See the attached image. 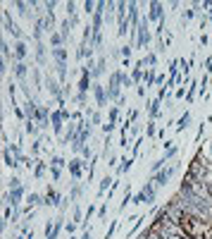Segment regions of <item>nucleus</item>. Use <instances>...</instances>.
Returning a JSON list of instances; mask_svg holds the SVG:
<instances>
[{"label": "nucleus", "mask_w": 212, "mask_h": 239, "mask_svg": "<svg viewBox=\"0 0 212 239\" xmlns=\"http://www.w3.org/2000/svg\"><path fill=\"white\" fill-rule=\"evenodd\" d=\"M43 172H46V165L38 163V165H36V177H43Z\"/></svg>", "instance_id": "24"}, {"label": "nucleus", "mask_w": 212, "mask_h": 239, "mask_svg": "<svg viewBox=\"0 0 212 239\" xmlns=\"http://www.w3.org/2000/svg\"><path fill=\"white\" fill-rule=\"evenodd\" d=\"M133 203H148V196H146V191H141L138 196L133 198Z\"/></svg>", "instance_id": "20"}, {"label": "nucleus", "mask_w": 212, "mask_h": 239, "mask_svg": "<svg viewBox=\"0 0 212 239\" xmlns=\"http://www.w3.org/2000/svg\"><path fill=\"white\" fill-rule=\"evenodd\" d=\"M60 201H62V198H60V194H57V191H55V189H48L46 201H43V203H48V206H57Z\"/></svg>", "instance_id": "4"}, {"label": "nucleus", "mask_w": 212, "mask_h": 239, "mask_svg": "<svg viewBox=\"0 0 212 239\" xmlns=\"http://www.w3.org/2000/svg\"><path fill=\"white\" fill-rule=\"evenodd\" d=\"M14 74L19 77V79H24V77H26V65H22V62H19V65L14 67Z\"/></svg>", "instance_id": "13"}, {"label": "nucleus", "mask_w": 212, "mask_h": 239, "mask_svg": "<svg viewBox=\"0 0 212 239\" xmlns=\"http://www.w3.org/2000/svg\"><path fill=\"white\" fill-rule=\"evenodd\" d=\"M67 12L74 17V12H76V5H74V2H67Z\"/></svg>", "instance_id": "28"}, {"label": "nucleus", "mask_w": 212, "mask_h": 239, "mask_svg": "<svg viewBox=\"0 0 212 239\" xmlns=\"http://www.w3.org/2000/svg\"><path fill=\"white\" fill-rule=\"evenodd\" d=\"M114 230H117V222H112V227H110V232L105 234V239H110V237H112V234H114Z\"/></svg>", "instance_id": "30"}, {"label": "nucleus", "mask_w": 212, "mask_h": 239, "mask_svg": "<svg viewBox=\"0 0 212 239\" xmlns=\"http://www.w3.org/2000/svg\"><path fill=\"white\" fill-rule=\"evenodd\" d=\"M119 72H114L112 79H110V86H107V98H117L119 96Z\"/></svg>", "instance_id": "2"}, {"label": "nucleus", "mask_w": 212, "mask_h": 239, "mask_svg": "<svg viewBox=\"0 0 212 239\" xmlns=\"http://www.w3.org/2000/svg\"><path fill=\"white\" fill-rule=\"evenodd\" d=\"M60 230H62V222H60V220H57V222H55V227H53V232L48 234V239H55V237H57V234H60Z\"/></svg>", "instance_id": "17"}, {"label": "nucleus", "mask_w": 212, "mask_h": 239, "mask_svg": "<svg viewBox=\"0 0 212 239\" xmlns=\"http://www.w3.org/2000/svg\"><path fill=\"white\" fill-rule=\"evenodd\" d=\"M117 115H119V112H117V108H110V122H117Z\"/></svg>", "instance_id": "25"}, {"label": "nucleus", "mask_w": 212, "mask_h": 239, "mask_svg": "<svg viewBox=\"0 0 212 239\" xmlns=\"http://www.w3.org/2000/svg\"><path fill=\"white\" fill-rule=\"evenodd\" d=\"M195 86H198V84H193L191 89H188V93H186V98H188V101H193V96H195Z\"/></svg>", "instance_id": "27"}, {"label": "nucleus", "mask_w": 212, "mask_h": 239, "mask_svg": "<svg viewBox=\"0 0 212 239\" xmlns=\"http://www.w3.org/2000/svg\"><path fill=\"white\" fill-rule=\"evenodd\" d=\"M143 62H146V65H150V67H152V65H155V62H157V57H155V55H146V60H143Z\"/></svg>", "instance_id": "23"}, {"label": "nucleus", "mask_w": 212, "mask_h": 239, "mask_svg": "<svg viewBox=\"0 0 212 239\" xmlns=\"http://www.w3.org/2000/svg\"><path fill=\"white\" fill-rule=\"evenodd\" d=\"M69 239H74V237H69Z\"/></svg>", "instance_id": "35"}, {"label": "nucleus", "mask_w": 212, "mask_h": 239, "mask_svg": "<svg viewBox=\"0 0 212 239\" xmlns=\"http://www.w3.org/2000/svg\"><path fill=\"white\" fill-rule=\"evenodd\" d=\"M53 57L57 60V65H65V60H67V50H65V48H53Z\"/></svg>", "instance_id": "6"}, {"label": "nucleus", "mask_w": 212, "mask_h": 239, "mask_svg": "<svg viewBox=\"0 0 212 239\" xmlns=\"http://www.w3.org/2000/svg\"><path fill=\"white\" fill-rule=\"evenodd\" d=\"M174 172H176V165H167L165 170H160L157 175L152 177V182H155V184H157V187H165L167 182H169V177H172Z\"/></svg>", "instance_id": "1"}, {"label": "nucleus", "mask_w": 212, "mask_h": 239, "mask_svg": "<svg viewBox=\"0 0 212 239\" xmlns=\"http://www.w3.org/2000/svg\"><path fill=\"white\" fill-rule=\"evenodd\" d=\"M50 117H53V129L57 132V134H60V132H62V120H65V117H62L60 112H53Z\"/></svg>", "instance_id": "7"}, {"label": "nucleus", "mask_w": 212, "mask_h": 239, "mask_svg": "<svg viewBox=\"0 0 212 239\" xmlns=\"http://www.w3.org/2000/svg\"><path fill=\"white\" fill-rule=\"evenodd\" d=\"M62 165H65L62 158H53V167H62Z\"/></svg>", "instance_id": "29"}, {"label": "nucleus", "mask_w": 212, "mask_h": 239, "mask_svg": "<svg viewBox=\"0 0 212 239\" xmlns=\"http://www.w3.org/2000/svg\"><path fill=\"white\" fill-rule=\"evenodd\" d=\"M26 132L31 134V137H36V134H38V129H36V122H33V120H26Z\"/></svg>", "instance_id": "15"}, {"label": "nucleus", "mask_w": 212, "mask_h": 239, "mask_svg": "<svg viewBox=\"0 0 212 239\" xmlns=\"http://www.w3.org/2000/svg\"><path fill=\"white\" fill-rule=\"evenodd\" d=\"M81 170H84V163H81V160H72V163H69V172H72L74 179L81 177Z\"/></svg>", "instance_id": "5"}, {"label": "nucleus", "mask_w": 212, "mask_h": 239, "mask_svg": "<svg viewBox=\"0 0 212 239\" xmlns=\"http://www.w3.org/2000/svg\"><path fill=\"white\" fill-rule=\"evenodd\" d=\"M38 201H41V196H38V194H31V196H29V208H31V206H36Z\"/></svg>", "instance_id": "22"}, {"label": "nucleus", "mask_w": 212, "mask_h": 239, "mask_svg": "<svg viewBox=\"0 0 212 239\" xmlns=\"http://www.w3.org/2000/svg\"><path fill=\"white\" fill-rule=\"evenodd\" d=\"M26 53H29V50H26V46H24V43H17V46H14V57H17V60H22V57H26Z\"/></svg>", "instance_id": "8"}, {"label": "nucleus", "mask_w": 212, "mask_h": 239, "mask_svg": "<svg viewBox=\"0 0 212 239\" xmlns=\"http://www.w3.org/2000/svg\"><path fill=\"white\" fill-rule=\"evenodd\" d=\"M95 98H98V105H105V89L100 86V84H95Z\"/></svg>", "instance_id": "9"}, {"label": "nucleus", "mask_w": 212, "mask_h": 239, "mask_svg": "<svg viewBox=\"0 0 212 239\" xmlns=\"http://www.w3.org/2000/svg\"><path fill=\"white\" fill-rule=\"evenodd\" d=\"M210 17H212V12H210Z\"/></svg>", "instance_id": "36"}, {"label": "nucleus", "mask_w": 212, "mask_h": 239, "mask_svg": "<svg viewBox=\"0 0 212 239\" xmlns=\"http://www.w3.org/2000/svg\"><path fill=\"white\" fill-rule=\"evenodd\" d=\"M29 239H31V237H29Z\"/></svg>", "instance_id": "37"}, {"label": "nucleus", "mask_w": 212, "mask_h": 239, "mask_svg": "<svg viewBox=\"0 0 212 239\" xmlns=\"http://www.w3.org/2000/svg\"><path fill=\"white\" fill-rule=\"evenodd\" d=\"M129 167H131V160H126V158H124L122 165H119V175H122V172H129Z\"/></svg>", "instance_id": "19"}, {"label": "nucleus", "mask_w": 212, "mask_h": 239, "mask_svg": "<svg viewBox=\"0 0 212 239\" xmlns=\"http://www.w3.org/2000/svg\"><path fill=\"white\" fill-rule=\"evenodd\" d=\"M81 239H91V227H88L86 232H84V237H81Z\"/></svg>", "instance_id": "34"}, {"label": "nucleus", "mask_w": 212, "mask_h": 239, "mask_svg": "<svg viewBox=\"0 0 212 239\" xmlns=\"http://www.w3.org/2000/svg\"><path fill=\"white\" fill-rule=\"evenodd\" d=\"M62 41H65V36H62V34H53V36H50V43H53L55 48H60Z\"/></svg>", "instance_id": "14"}, {"label": "nucleus", "mask_w": 212, "mask_h": 239, "mask_svg": "<svg viewBox=\"0 0 212 239\" xmlns=\"http://www.w3.org/2000/svg\"><path fill=\"white\" fill-rule=\"evenodd\" d=\"M98 215H100V218H105V215H107V206H100V211H98Z\"/></svg>", "instance_id": "31"}, {"label": "nucleus", "mask_w": 212, "mask_h": 239, "mask_svg": "<svg viewBox=\"0 0 212 239\" xmlns=\"http://www.w3.org/2000/svg\"><path fill=\"white\" fill-rule=\"evenodd\" d=\"M91 120H93L95 124H98V122H100V112H93V115H91Z\"/></svg>", "instance_id": "32"}, {"label": "nucleus", "mask_w": 212, "mask_h": 239, "mask_svg": "<svg viewBox=\"0 0 212 239\" xmlns=\"http://www.w3.org/2000/svg\"><path fill=\"white\" fill-rule=\"evenodd\" d=\"M188 122H191V115H188V112H184V117L176 122V132H184L186 127H188Z\"/></svg>", "instance_id": "10"}, {"label": "nucleus", "mask_w": 212, "mask_h": 239, "mask_svg": "<svg viewBox=\"0 0 212 239\" xmlns=\"http://www.w3.org/2000/svg\"><path fill=\"white\" fill-rule=\"evenodd\" d=\"M174 153H176V148H174V146H169V151L165 153V163L169 160V158H174Z\"/></svg>", "instance_id": "26"}, {"label": "nucleus", "mask_w": 212, "mask_h": 239, "mask_svg": "<svg viewBox=\"0 0 212 239\" xmlns=\"http://www.w3.org/2000/svg\"><path fill=\"white\" fill-rule=\"evenodd\" d=\"M5 165H7V167H17V165H19L17 160H14V156H10V151H7V148H5Z\"/></svg>", "instance_id": "12"}, {"label": "nucleus", "mask_w": 212, "mask_h": 239, "mask_svg": "<svg viewBox=\"0 0 212 239\" xmlns=\"http://www.w3.org/2000/svg\"><path fill=\"white\" fill-rule=\"evenodd\" d=\"M148 112H150V117H155L160 112V98H155V101L150 103V108H148Z\"/></svg>", "instance_id": "11"}, {"label": "nucleus", "mask_w": 212, "mask_h": 239, "mask_svg": "<svg viewBox=\"0 0 212 239\" xmlns=\"http://www.w3.org/2000/svg\"><path fill=\"white\" fill-rule=\"evenodd\" d=\"M93 7H98V5H95V2H91V0H86V2H84V10H86L88 14H91V12H95Z\"/></svg>", "instance_id": "21"}, {"label": "nucleus", "mask_w": 212, "mask_h": 239, "mask_svg": "<svg viewBox=\"0 0 212 239\" xmlns=\"http://www.w3.org/2000/svg\"><path fill=\"white\" fill-rule=\"evenodd\" d=\"M36 57H38V62H43V60H46V48L41 46V43L36 46Z\"/></svg>", "instance_id": "16"}, {"label": "nucleus", "mask_w": 212, "mask_h": 239, "mask_svg": "<svg viewBox=\"0 0 212 239\" xmlns=\"http://www.w3.org/2000/svg\"><path fill=\"white\" fill-rule=\"evenodd\" d=\"M205 69H207V72L212 69V57H207V60H205Z\"/></svg>", "instance_id": "33"}, {"label": "nucleus", "mask_w": 212, "mask_h": 239, "mask_svg": "<svg viewBox=\"0 0 212 239\" xmlns=\"http://www.w3.org/2000/svg\"><path fill=\"white\" fill-rule=\"evenodd\" d=\"M148 19H157V22L165 19V17H162V5H160V2H150V14H148Z\"/></svg>", "instance_id": "3"}, {"label": "nucleus", "mask_w": 212, "mask_h": 239, "mask_svg": "<svg viewBox=\"0 0 212 239\" xmlns=\"http://www.w3.org/2000/svg\"><path fill=\"white\" fill-rule=\"evenodd\" d=\"M112 184H114L112 179H110V177H105V179H103V184H100V194H103L105 189H112Z\"/></svg>", "instance_id": "18"}]
</instances>
